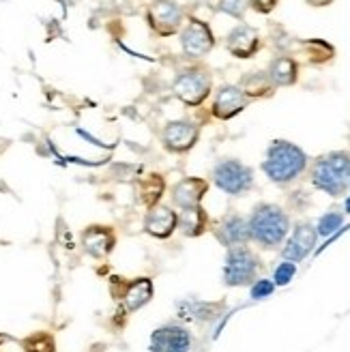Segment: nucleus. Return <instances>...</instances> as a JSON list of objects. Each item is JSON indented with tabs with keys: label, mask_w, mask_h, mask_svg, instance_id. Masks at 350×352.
Segmentation results:
<instances>
[{
	"label": "nucleus",
	"mask_w": 350,
	"mask_h": 352,
	"mask_svg": "<svg viewBox=\"0 0 350 352\" xmlns=\"http://www.w3.org/2000/svg\"><path fill=\"white\" fill-rule=\"evenodd\" d=\"M307 166V155L286 140H275L267 151V160L262 170L273 183H290Z\"/></svg>",
	"instance_id": "nucleus-1"
},
{
	"label": "nucleus",
	"mask_w": 350,
	"mask_h": 352,
	"mask_svg": "<svg viewBox=\"0 0 350 352\" xmlns=\"http://www.w3.org/2000/svg\"><path fill=\"white\" fill-rule=\"evenodd\" d=\"M248 223H250V236L267 250L277 248L290 230L288 215L275 204L256 206L254 215Z\"/></svg>",
	"instance_id": "nucleus-2"
},
{
	"label": "nucleus",
	"mask_w": 350,
	"mask_h": 352,
	"mask_svg": "<svg viewBox=\"0 0 350 352\" xmlns=\"http://www.w3.org/2000/svg\"><path fill=\"white\" fill-rule=\"evenodd\" d=\"M350 179V155L348 153H331L314 164L311 181L318 189L327 191L329 196H342Z\"/></svg>",
	"instance_id": "nucleus-3"
},
{
	"label": "nucleus",
	"mask_w": 350,
	"mask_h": 352,
	"mask_svg": "<svg viewBox=\"0 0 350 352\" xmlns=\"http://www.w3.org/2000/svg\"><path fill=\"white\" fill-rule=\"evenodd\" d=\"M258 258L252 250L245 245H237L230 248L228 256H226V267H223V281L228 286H248L258 273Z\"/></svg>",
	"instance_id": "nucleus-4"
},
{
	"label": "nucleus",
	"mask_w": 350,
	"mask_h": 352,
	"mask_svg": "<svg viewBox=\"0 0 350 352\" xmlns=\"http://www.w3.org/2000/svg\"><path fill=\"white\" fill-rule=\"evenodd\" d=\"M213 179L221 191L230 193V196H241V193H245L252 187L254 174L248 166L237 160H223L215 166Z\"/></svg>",
	"instance_id": "nucleus-5"
},
{
	"label": "nucleus",
	"mask_w": 350,
	"mask_h": 352,
	"mask_svg": "<svg viewBox=\"0 0 350 352\" xmlns=\"http://www.w3.org/2000/svg\"><path fill=\"white\" fill-rule=\"evenodd\" d=\"M172 91L183 103L200 105L211 93V76L206 72H200V69H187V72L177 76Z\"/></svg>",
	"instance_id": "nucleus-6"
},
{
	"label": "nucleus",
	"mask_w": 350,
	"mask_h": 352,
	"mask_svg": "<svg viewBox=\"0 0 350 352\" xmlns=\"http://www.w3.org/2000/svg\"><path fill=\"white\" fill-rule=\"evenodd\" d=\"M146 20L157 34L168 37V34L179 30L183 22V11L177 3H172V0H155L146 11Z\"/></svg>",
	"instance_id": "nucleus-7"
},
{
	"label": "nucleus",
	"mask_w": 350,
	"mask_h": 352,
	"mask_svg": "<svg viewBox=\"0 0 350 352\" xmlns=\"http://www.w3.org/2000/svg\"><path fill=\"white\" fill-rule=\"evenodd\" d=\"M215 39H213V32L204 22L198 20H191L183 30H181V47L187 56L191 58H200L204 54L213 50Z\"/></svg>",
	"instance_id": "nucleus-8"
},
{
	"label": "nucleus",
	"mask_w": 350,
	"mask_h": 352,
	"mask_svg": "<svg viewBox=\"0 0 350 352\" xmlns=\"http://www.w3.org/2000/svg\"><path fill=\"white\" fill-rule=\"evenodd\" d=\"M191 336L179 324H166L153 331L151 352H189Z\"/></svg>",
	"instance_id": "nucleus-9"
},
{
	"label": "nucleus",
	"mask_w": 350,
	"mask_h": 352,
	"mask_svg": "<svg viewBox=\"0 0 350 352\" xmlns=\"http://www.w3.org/2000/svg\"><path fill=\"white\" fill-rule=\"evenodd\" d=\"M200 129L189 120H174L164 129V144L174 153H185L198 142Z\"/></svg>",
	"instance_id": "nucleus-10"
},
{
	"label": "nucleus",
	"mask_w": 350,
	"mask_h": 352,
	"mask_svg": "<svg viewBox=\"0 0 350 352\" xmlns=\"http://www.w3.org/2000/svg\"><path fill=\"white\" fill-rule=\"evenodd\" d=\"M316 228L311 223H299L294 228L292 236L286 241V248H284V258L288 262H299L303 258H307V254L314 250V245H316Z\"/></svg>",
	"instance_id": "nucleus-11"
},
{
	"label": "nucleus",
	"mask_w": 350,
	"mask_h": 352,
	"mask_svg": "<svg viewBox=\"0 0 350 352\" xmlns=\"http://www.w3.org/2000/svg\"><path fill=\"white\" fill-rule=\"evenodd\" d=\"M206 189H208V183L204 179H196V176H191V179H183L172 189V202L177 204L179 208H183V210L198 208Z\"/></svg>",
	"instance_id": "nucleus-12"
},
{
	"label": "nucleus",
	"mask_w": 350,
	"mask_h": 352,
	"mask_svg": "<svg viewBox=\"0 0 350 352\" xmlns=\"http://www.w3.org/2000/svg\"><path fill=\"white\" fill-rule=\"evenodd\" d=\"M245 105H248V95L243 93V88L221 86L213 103V114L221 120H228L234 114H239Z\"/></svg>",
	"instance_id": "nucleus-13"
},
{
	"label": "nucleus",
	"mask_w": 350,
	"mask_h": 352,
	"mask_svg": "<svg viewBox=\"0 0 350 352\" xmlns=\"http://www.w3.org/2000/svg\"><path fill=\"white\" fill-rule=\"evenodd\" d=\"M144 228L149 234L157 239H168L179 228V215L170 206H155L153 210H149Z\"/></svg>",
	"instance_id": "nucleus-14"
},
{
	"label": "nucleus",
	"mask_w": 350,
	"mask_h": 352,
	"mask_svg": "<svg viewBox=\"0 0 350 352\" xmlns=\"http://www.w3.org/2000/svg\"><path fill=\"white\" fill-rule=\"evenodd\" d=\"M84 250L89 252L93 258H106L116 245V236L110 228L103 226H91L89 230L82 234Z\"/></svg>",
	"instance_id": "nucleus-15"
},
{
	"label": "nucleus",
	"mask_w": 350,
	"mask_h": 352,
	"mask_svg": "<svg viewBox=\"0 0 350 352\" xmlns=\"http://www.w3.org/2000/svg\"><path fill=\"white\" fill-rule=\"evenodd\" d=\"M228 45L230 54H234L237 58H250L256 54V50L260 47V37L258 32L252 26H237L230 34H228Z\"/></svg>",
	"instance_id": "nucleus-16"
},
{
	"label": "nucleus",
	"mask_w": 350,
	"mask_h": 352,
	"mask_svg": "<svg viewBox=\"0 0 350 352\" xmlns=\"http://www.w3.org/2000/svg\"><path fill=\"white\" fill-rule=\"evenodd\" d=\"M217 239L223 243V245H228V248H237V245H245L252 236H250V223L245 221L243 217L239 215H230V217H226L219 228H217Z\"/></svg>",
	"instance_id": "nucleus-17"
},
{
	"label": "nucleus",
	"mask_w": 350,
	"mask_h": 352,
	"mask_svg": "<svg viewBox=\"0 0 350 352\" xmlns=\"http://www.w3.org/2000/svg\"><path fill=\"white\" fill-rule=\"evenodd\" d=\"M151 296H153V281L146 277L135 279L133 284L127 286L125 294H122V298H125V307L129 311H135L142 305H146L151 301Z\"/></svg>",
	"instance_id": "nucleus-18"
},
{
	"label": "nucleus",
	"mask_w": 350,
	"mask_h": 352,
	"mask_svg": "<svg viewBox=\"0 0 350 352\" xmlns=\"http://www.w3.org/2000/svg\"><path fill=\"white\" fill-rule=\"evenodd\" d=\"M269 80L277 86H290L296 82V63L288 56H279L269 67Z\"/></svg>",
	"instance_id": "nucleus-19"
},
{
	"label": "nucleus",
	"mask_w": 350,
	"mask_h": 352,
	"mask_svg": "<svg viewBox=\"0 0 350 352\" xmlns=\"http://www.w3.org/2000/svg\"><path fill=\"white\" fill-rule=\"evenodd\" d=\"M204 223H206V215H204V210L200 206L183 210V215H179V226H181V230L187 236L202 234L204 232Z\"/></svg>",
	"instance_id": "nucleus-20"
},
{
	"label": "nucleus",
	"mask_w": 350,
	"mask_h": 352,
	"mask_svg": "<svg viewBox=\"0 0 350 352\" xmlns=\"http://www.w3.org/2000/svg\"><path fill=\"white\" fill-rule=\"evenodd\" d=\"M24 352H56V344L54 338L50 333H34V336L24 340Z\"/></svg>",
	"instance_id": "nucleus-21"
},
{
	"label": "nucleus",
	"mask_w": 350,
	"mask_h": 352,
	"mask_svg": "<svg viewBox=\"0 0 350 352\" xmlns=\"http://www.w3.org/2000/svg\"><path fill=\"white\" fill-rule=\"evenodd\" d=\"M144 204L149 206H155L157 202H160L162 198V193H164V181H162V176H157V174H151L149 179L144 181Z\"/></svg>",
	"instance_id": "nucleus-22"
},
{
	"label": "nucleus",
	"mask_w": 350,
	"mask_h": 352,
	"mask_svg": "<svg viewBox=\"0 0 350 352\" xmlns=\"http://www.w3.org/2000/svg\"><path fill=\"white\" fill-rule=\"evenodd\" d=\"M269 76H262V74H254L245 80V88L243 93L245 95H265L269 91Z\"/></svg>",
	"instance_id": "nucleus-23"
},
{
	"label": "nucleus",
	"mask_w": 350,
	"mask_h": 352,
	"mask_svg": "<svg viewBox=\"0 0 350 352\" xmlns=\"http://www.w3.org/2000/svg\"><path fill=\"white\" fill-rule=\"evenodd\" d=\"M344 217L342 213H327L320 221H318V228H316V232L320 236H331V234H336V230L342 226Z\"/></svg>",
	"instance_id": "nucleus-24"
},
{
	"label": "nucleus",
	"mask_w": 350,
	"mask_h": 352,
	"mask_svg": "<svg viewBox=\"0 0 350 352\" xmlns=\"http://www.w3.org/2000/svg\"><path fill=\"white\" fill-rule=\"evenodd\" d=\"M217 7L232 17H243V13L250 7V0H217Z\"/></svg>",
	"instance_id": "nucleus-25"
},
{
	"label": "nucleus",
	"mask_w": 350,
	"mask_h": 352,
	"mask_svg": "<svg viewBox=\"0 0 350 352\" xmlns=\"http://www.w3.org/2000/svg\"><path fill=\"white\" fill-rule=\"evenodd\" d=\"M294 273H296V267H294V262H282L279 267L275 269V275H273V284L275 286H286V284H290L292 281V277H294Z\"/></svg>",
	"instance_id": "nucleus-26"
},
{
	"label": "nucleus",
	"mask_w": 350,
	"mask_h": 352,
	"mask_svg": "<svg viewBox=\"0 0 350 352\" xmlns=\"http://www.w3.org/2000/svg\"><path fill=\"white\" fill-rule=\"evenodd\" d=\"M273 290H275V284L271 279H258L252 288V298H256V301L258 298H267L273 294Z\"/></svg>",
	"instance_id": "nucleus-27"
},
{
	"label": "nucleus",
	"mask_w": 350,
	"mask_h": 352,
	"mask_svg": "<svg viewBox=\"0 0 350 352\" xmlns=\"http://www.w3.org/2000/svg\"><path fill=\"white\" fill-rule=\"evenodd\" d=\"M275 3H277V0H250V5L256 11H262V13H269L275 7Z\"/></svg>",
	"instance_id": "nucleus-28"
},
{
	"label": "nucleus",
	"mask_w": 350,
	"mask_h": 352,
	"mask_svg": "<svg viewBox=\"0 0 350 352\" xmlns=\"http://www.w3.org/2000/svg\"><path fill=\"white\" fill-rule=\"evenodd\" d=\"M309 3H311L314 7H325V5L331 3V0H309Z\"/></svg>",
	"instance_id": "nucleus-29"
},
{
	"label": "nucleus",
	"mask_w": 350,
	"mask_h": 352,
	"mask_svg": "<svg viewBox=\"0 0 350 352\" xmlns=\"http://www.w3.org/2000/svg\"><path fill=\"white\" fill-rule=\"evenodd\" d=\"M346 213H350V198L346 200Z\"/></svg>",
	"instance_id": "nucleus-30"
}]
</instances>
